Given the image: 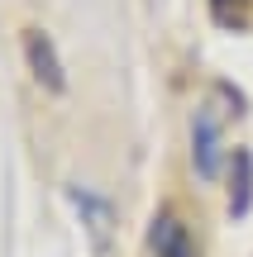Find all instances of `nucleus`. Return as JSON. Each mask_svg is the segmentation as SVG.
Segmentation results:
<instances>
[{"instance_id":"obj_1","label":"nucleus","mask_w":253,"mask_h":257,"mask_svg":"<svg viewBox=\"0 0 253 257\" xmlns=\"http://www.w3.org/2000/svg\"><path fill=\"white\" fill-rule=\"evenodd\" d=\"M220 162H225V148H220V119L210 105H201L196 119H191V167H196L201 181H215Z\"/></svg>"},{"instance_id":"obj_2","label":"nucleus","mask_w":253,"mask_h":257,"mask_svg":"<svg viewBox=\"0 0 253 257\" xmlns=\"http://www.w3.org/2000/svg\"><path fill=\"white\" fill-rule=\"evenodd\" d=\"M67 195H72L76 214H81V224H86L91 248L96 252H110V238H115V210H110V200H101V195H91V191H67Z\"/></svg>"},{"instance_id":"obj_3","label":"nucleus","mask_w":253,"mask_h":257,"mask_svg":"<svg viewBox=\"0 0 253 257\" xmlns=\"http://www.w3.org/2000/svg\"><path fill=\"white\" fill-rule=\"evenodd\" d=\"M148 248L153 257H196V243H191L187 224L177 219L172 210L153 214V229H148Z\"/></svg>"},{"instance_id":"obj_4","label":"nucleus","mask_w":253,"mask_h":257,"mask_svg":"<svg viewBox=\"0 0 253 257\" xmlns=\"http://www.w3.org/2000/svg\"><path fill=\"white\" fill-rule=\"evenodd\" d=\"M24 53H29V67H34V76L48 86V91H62V62H57L53 43H48V34H38V29H29L24 34Z\"/></svg>"},{"instance_id":"obj_5","label":"nucleus","mask_w":253,"mask_h":257,"mask_svg":"<svg viewBox=\"0 0 253 257\" xmlns=\"http://www.w3.org/2000/svg\"><path fill=\"white\" fill-rule=\"evenodd\" d=\"M234 167H239V181H234V191H229V210L244 214L248 200H253V157L248 153H234Z\"/></svg>"}]
</instances>
